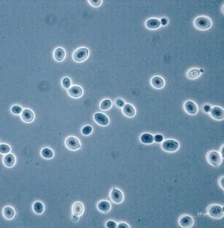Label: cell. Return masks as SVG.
<instances>
[{"label":"cell","mask_w":224,"mask_h":228,"mask_svg":"<svg viewBox=\"0 0 224 228\" xmlns=\"http://www.w3.org/2000/svg\"><path fill=\"white\" fill-rule=\"evenodd\" d=\"M208 213L212 218L220 219L224 216V208L219 205H212L209 207Z\"/></svg>","instance_id":"6da1fadb"},{"label":"cell","mask_w":224,"mask_h":228,"mask_svg":"<svg viewBox=\"0 0 224 228\" xmlns=\"http://www.w3.org/2000/svg\"><path fill=\"white\" fill-rule=\"evenodd\" d=\"M209 163L215 167H218L222 162V157L221 155L215 151L209 152L207 156Z\"/></svg>","instance_id":"7a4b0ae2"},{"label":"cell","mask_w":224,"mask_h":228,"mask_svg":"<svg viewBox=\"0 0 224 228\" xmlns=\"http://www.w3.org/2000/svg\"><path fill=\"white\" fill-rule=\"evenodd\" d=\"M195 25L201 30L208 29L212 25L211 20L205 17H199L195 20Z\"/></svg>","instance_id":"3957f363"},{"label":"cell","mask_w":224,"mask_h":228,"mask_svg":"<svg viewBox=\"0 0 224 228\" xmlns=\"http://www.w3.org/2000/svg\"><path fill=\"white\" fill-rule=\"evenodd\" d=\"M162 149L168 152H174L179 147V143L172 140H168L165 141L162 144Z\"/></svg>","instance_id":"277c9868"},{"label":"cell","mask_w":224,"mask_h":228,"mask_svg":"<svg viewBox=\"0 0 224 228\" xmlns=\"http://www.w3.org/2000/svg\"><path fill=\"white\" fill-rule=\"evenodd\" d=\"M89 51L86 48H80L75 51L73 55L74 59L76 62H82L88 56Z\"/></svg>","instance_id":"5b68a950"},{"label":"cell","mask_w":224,"mask_h":228,"mask_svg":"<svg viewBox=\"0 0 224 228\" xmlns=\"http://www.w3.org/2000/svg\"><path fill=\"white\" fill-rule=\"evenodd\" d=\"M112 200L115 203H119L122 202L123 199V193L118 189L113 188L110 193Z\"/></svg>","instance_id":"8992f818"},{"label":"cell","mask_w":224,"mask_h":228,"mask_svg":"<svg viewBox=\"0 0 224 228\" xmlns=\"http://www.w3.org/2000/svg\"><path fill=\"white\" fill-rule=\"evenodd\" d=\"M211 115L215 120H221L224 117V110L218 106L214 107L211 110Z\"/></svg>","instance_id":"52a82bcc"},{"label":"cell","mask_w":224,"mask_h":228,"mask_svg":"<svg viewBox=\"0 0 224 228\" xmlns=\"http://www.w3.org/2000/svg\"><path fill=\"white\" fill-rule=\"evenodd\" d=\"M66 144L69 149L73 150H77L80 147L79 141L73 137H70L67 138L66 141Z\"/></svg>","instance_id":"ba28073f"},{"label":"cell","mask_w":224,"mask_h":228,"mask_svg":"<svg viewBox=\"0 0 224 228\" xmlns=\"http://www.w3.org/2000/svg\"><path fill=\"white\" fill-rule=\"evenodd\" d=\"M179 223L183 228H191L194 225V220L191 216L185 215L180 218Z\"/></svg>","instance_id":"9c48e42d"},{"label":"cell","mask_w":224,"mask_h":228,"mask_svg":"<svg viewBox=\"0 0 224 228\" xmlns=\"http://www.w3.org/2000/svg\"><path fill=\"white\" fill-rule=\"evenodd\" d=\"M185 111L191 115H195L198 112V107L194 102L187 101L185 104Z\"/></svg>","instance_id":"30bf717a"},{"label":"cell","mask_w":224,"mask_h":228,"mask_svg":"<svg viewBox=\"0 0 224 228\" xmlns=\"http://www.w3.org/2000/svg\"><path fill=\"white\" fill-rule=\"evenodd\" d=\"M94 117L96 122L101 126H105L109 124V121L108 118L102 113H96Z\"/></svg>","instance_id":"8fae6325"},{"label":"cell","mask_w":224,"mask_h":228,"mask_svg":"<svg viewBox=\"0 0 224 228\" xmlns=\"http://www.w3.org/2000/svg\"><path fill=\"white\" fill-rule=\"evenodd\" d=\"M151 83L154 88L156 89H160L163 87L165 83L162 77L159 76H155L152 79Z\"/></svg>","instance_id":"7c38bea8"},{"label":"cell","mask_w":224,"mask_h":228,"mask_svg":"<svg viewBox=\"0 0 224 228\" xmlns=\"http://www.w3.org/2000/svg\"><path fill=\"white\" fill-rule=\"evenodd\" d=\"M68 92L70 95L74 98L80 97L83 94V91L81 88L77 86H72L68 90Z\"/></svg>","instance_id":"4fadbf2b"},{"label":"cell","mask_w":224,"mask_h":228,"mask_svg":"<svg viewBox=\"0 0 224 228\" xmlns=\"http://www.w3.org/2000/svg\"><path fill=\"white\" fill-rule=\"evenodd\" d=\"M34 114L30 109H24L21 114L22 119L27 123L31 122L34 120Z\"/></svg>","instance_id":"5bb4252c"},{"label":"cell","mask_w":224,"mask_h":228,"mask_svg":"<svg viewBox=\"0 0 224 228\" xmlns=\"http://www.w3.org/2000/svg\"><path fill=\"white\" fill-rule=\"evenodd\" d=\"M3 161H4V163L5 164L6 166L12 167L15 164L16 159H15V157L13 154H8L4 157Z\"/></svg>","instance_id":"9a60e30c"},{"label":"cell","mask_w":224,"mask_h":228,"mask_svg":"<svg viewBox=\"0 0 224 228\" xmlns=\"http://www.w3.org/2000/svg\"><path fill=\"white\" fill-rule=\"evenodd\" d=\"M146 25L150 29H156L160 26L161 23L160 22L156 19H150L146 22Z\"/></svg>","instance_id":"2e32d148"},{"label":"cell","mask_w":224,"mask_h":228,"mask_svg":"<svg viewBox=\"0 0 224 228\" xmlns=\"http://www.w3.org/2000/svg\"><path fill=\"white\" fill-rule=\"evenodd\" d=\"M123 112L125 115L129 117H132L135 114V110L133 106L130 104L125 105L123 109Z\"/></svg>","instance_id":"e0dca14e"},{"label":"cell","mask_w":224,"mask_h":228,"mask_svg":"<svg viewBox=\"0 0 224 228\" xmlns=\"http://www.w3.org/2000/svg\"><path fill=\"white\" fill-rule=\"evenodd\" d=\"M140 141L145 144H150L153 143L154 137L149 133H145L140 137Z\"/></svg>","instance_id":"ac0fdd59"},{"label":"cell","mask_w":224,"mask_h":228,"mask_svg":"<svg viewBox=\"0 0 224 228\" xmlns=\"http://www.w3.org/2000/svg\"><path fill=\"white\" fill-rule=\"evenodd\" d=\"M83 206L80 203H76L73 207V212L75 216H80L83 212Z\"/></svg>","instance_id":"d6986e66"},{"label":"cell","mask_w":224,"mask_h":228,"mask_svg":"<svg viewBox=\"0 0 224 228\" xmlns=\"http://www.w3.org/2000/svg\"><path fill=\"white\" fill-rule=\"evenodd\" d=\"M65 56V52L61 48H58L54 52V57L57 61H61Z\"/></svg>","instance_id":"ffe728a7"},{"label":"cell","mask_w":224,"mask_h":228,"mask_svg":"<svg viewBox=\"0 0 224 228\" xmlns=\"http://www.w3.org/2000/svg\"><path fill=\"white\" fill-rule=\"evenodd\" d=\"M98 207L100 211L107 212L110 209V204L106 201H101L98 204Z\"/></svg>","instance_id":"44dd1931"},{"label":"cell","mask_w":224,"mask_h":228,"mask_svg":"<svg viewBox=\"0 0 224 228\" xmlns=\"http://www.w3.org/2000/svg\"><path fill=\"white\" fill-rule=\"evenodd\" d=\"M3 213H4V216L8 219L13 218L15 215V212H14V209L10 207H6L4 209Z\"/></svg>","instance_id":"7402d4cb"},{"label":"cell","mask_w":224,"mask_h":228,"mask_svg":"<svg viewBox=\"0 0 224 228\" xmlns=\"http://www.w3.org/2000/svg\"><path fill=\"white\" fill-rule=\"evenodd\" d=\"M33 209L35 212L37 213H41L44 210V206L42 203L38 202L34 204Z\"/></svg>","instance_id":"603a6c76"},{"label":"cell","mask_w":224,"mask_h":228,"mask_svg":"<svg viewBox=\"0 0 224 228\" xmlns=\"http://www.w3.org/2000/svg\"><path fill=\"white\" fill-rule=\"evenodd\" d=\"M41 155L44 158L50 159L53 157V152L49 149L45 148L41 151Z\"/></svg>","instance_id":"cb8c5ba5"},{"label":"cell","mask_w":224,"mask_h":228,"mask_svg":"<svg viewBox=\"0 0 224 228\" xmlns=\"http://www.w3.org/2000/svg\"><path fill=\"white\" fill-rule=\"evenodd\" d=\"M200 74V72L199 69H194L189 71L188 73V76L190 79H195L198 77Z\"/></svg>","instance_id":"d4e9b609"},{"label":"cell","mask_w":224,"mask_h":228,"mask_svg":"<svg viewBox=\"0 0 224 228\" xmlns=\"http://www.w3.org/2000/svg\"><path fill=\"white\" fill-rule=\"evenodd\" d=\"M112 106V102L109 100H104L100 103V108L103 110H107Z\"/></svg>","instance_id":"484cf974"},{"label":"cell","mask_w":224,"mask_h":228,"mask_svg":"<svg viewBox=\"0 0 224 228\" xmlns=\"http://www.w3.org/2000/svg\"><path fill=\"white\" fill-rule=\"evenodd\" d=\"M10 151V147L6 144H1L0 146V152L1 154H7Z\"/></svg>","instance_id":"4316f807"},{"label":"cell","mask_w":224,"mask_h":228,"mask_svg":"<svg viewBox=\"0 0 224 228\" xmlns=\"http://www.w3.org/2000/svg\"><path fill=\"white\" fill-rule=\"evenodd\" d=\"M92 130H93V129L92 127L87 126L84 127L82 129V133L85 135H89L92 133Z\"/></svg>","instance_id":"83f0119b"},{"label":"cell","mask_w":224,"mask_h":228,"mask_svg":"<svg viewBox=\"0 0 224 228\" xmlns=\"http://www.w3.org/2000/svg\"><path fill=\"white\" fill-rule=\"evenodd\" d=\"M11 111H12V112H13L14 114H20L22 112L23 109H22V108H21L20 106H13V107L12 108Z\"/></svg>","instance_id":"f1b7e54d"},{"label":"cell","mask_w":224,"mask_h":228,"mask_svg":"<svg viewBox=\"0 0 224 228\" xmlns=\"http://www.w3.org/2000/svg\"><path fill=\"white\" fill-rule=\"evenodd\" d=\"M63 85L64 88H69L70 86V85H71L70 80L69 78H67V77H65L63 80Z\"/></svg>","instance_id":"f546056e"},{"label":"cell","mask_w":224,"mask_h":228,"mask_svg":"<svg viewBox=\"0 0 224 228\" xmlns=\"http://www.w3.org/2000/svg\"><path fill=\"white\" fill-rule=\"evenodd\" d=\"M163 140V137L162 135H156L154 137V141L156 143H161Z\"/></svg>","instance_id":"4dcf8cb0"},{"label":"cell","mask_w":224,"mask_h":228,"mask_svg":"<svg viewBox=\"0 0 224 228\" xmlns=\"http://www.w3.org/2000/svg\"><path fill=\"white\" fill-rule=\"evenodd\" d=\"M106 226L107 228H116L118 227L117 224L115 222L112 221H108L106 224Z\"/></svg>","instance_id":"1f68e13d"},{"label":"cell","mask_w":224,"mask_h":228,"mask_svg":"<svg viewBox=\"0 0 224 228\" xmlns=\"http://www.w3.org/2000/svg\"><path fill=\"white\" fill-rule=\"evenodd\" d=\"M89 2L92 5L98 7V6H99L101 1V0H90Z\"/></svg>","instance_id":"d6a6232c"},{"label":"cell","mask_w":224,"mask_h":228,"mask_svg":"<svg viewBox=\"0 0 224 228\" xmlns=\"http://www.w3.org/2000/svg\"><path fill=\"white\" fill-rule=\"evenodd\" d=\"M116 105L119 106V107H124V106H125V102H124L122 100H120V99H119V100H117V101H116Z\"/></svg>","instance_id":"836d02e7"},{"label":"cell","mask_w":224,"mask_h":228,"mask_svg":"<svg viewBox=\"0 0 224 228\" xmlns=\"http://www.w3.org/2000/svg\"><path fill=\"white\" fill-rule=\"evenodd\" d=\"M211 107L210 105H204L203 106V110L206 112H211Z\"/></svg>","instance_id":"e575fe53"},{"label":"cell","mask_w":224,"mask_h":228,"mask_svg":"<svg viewBox=\"0 0 224 228\" xmlns=\"http://www.w3.org/2000/svg\"><path fill=\"white\" fill-rule=\"evenodd\" d=\"M118 228H129V226L127 225L125 223H122V224H120L118 225Z\"/></svg>","instance_id":"d590c367"},{"label":"cell","mask_w":224,"mask_h":228,"mask_svg":"<svg viewBox=\"0 0 224 228\" xmlns=\"http://www.w3.org/2000/svg\"><path fill=\"white\" fill-rule=\"evenodd\" d=\"M160 22L161 25H166L167 24V23H168V20L166 19H162L161 20V21H160Z\"/></svg>","instance_id":"8d00e7d4"},{"label":"cell","mask_w":224,"mask_h":228,"mask_svg":"<svg viewBox=\"0 0 224 228\" xmlns=\"http://www.w3.org/2000/svg\"><path fill=\"white\" fill-rule=\"evenodd\" d=\"M224 177H222L220 178V184L221 186V187L224 189Z\"/></svg>","instance_id":"74e56055"},{"label":"cell","mask_w":224,"mask_h":228,"mask_svg":"<svg viewBox=\"0 0 224 228\" xmlns=\"http://www.w3.org/2000/svg\"><path fill=\"white\" fill-rule=\"evenodd\" d=\"M224 147H223V149H222V154H223V158L224 157Z\"/></svg>","instance_id":"f35d334b"}]
</instances>
